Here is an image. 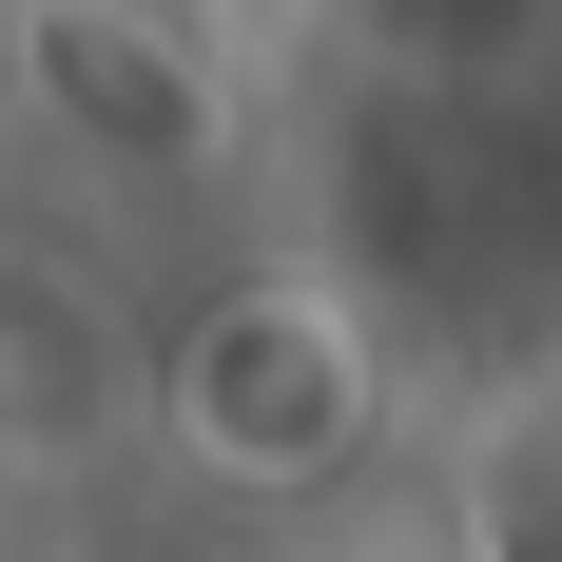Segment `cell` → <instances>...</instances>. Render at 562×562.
I'll return each mask as SVG.
<instances>
[{
  "instance_id": "6da1fadb",
  "label": "cell",
  "mask_w": 562,
  "mask_h": 562,
  "mask_svg": "<svg viewBox=\"0 0 562 562\" xmlns=\"http://www.w3.org/2000/svg\"><path fill=\"white\" fill-rule=\"evenodd\" d=\"M156 407H175V447L214 465L233 505H291V485H330V465L369 447L389 330H369L349 272H233L214 311L156 349Z\"/></svg>"
}]
</instances>
